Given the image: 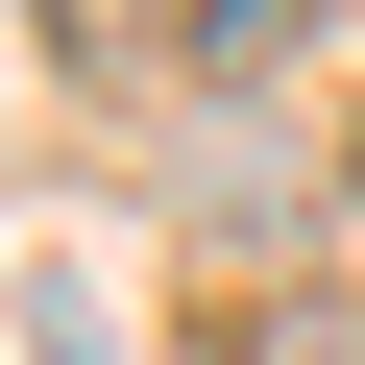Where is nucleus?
<instances>
[{"mask_svg":"<svg viewBox=\"0 0 365 365\" xmlns=\"http://www.w3.org/2000/svg\"><path fill=\"white\" fill-rule=\"evenodd\" d=\"M244 365H365V292H268V317H244Z\"/></svg>","mask_w":365,"mask_h":365,"instance_id":"nucleus-1","label":"nucleus"}]
</instances>
